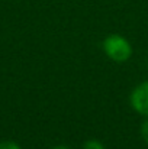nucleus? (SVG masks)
<instances>
[{"label":"nucleus","mask_w":148,"mask_h":149,"mask_svg":"<svg viewBox=\"0 0 148 149\" xmlns=\"http://www.w3.org/2000/svg\"><path fill=\"white\" fill-rule=\"evenodd\" d=\"M102 51L103 54L113 62L122 64L131 59L134 48L128 38L119 33H110L102 41Z\"/></svg>","instance_id":"1"},{"label":"nucleus","mask_w":148,"mask_h":149,"mask_svg":"<svg viewBox=\"0 0 148 149\" xmlns=\"http://www.w3.org/2000/svg\"><path fill=\"white\" fill-rule=\"evenodd\" d=\"M129 104L135 113L148 117V80L140 83L129 94Z\"/></svg>","instance_id":"2"},{"label":"nucleus","mask_w":148,"mask_h":149,"mask_svg":"<svg viewBox=\"0 0 148 149\" xmlns=\"http://www.w3.org/2000/svg\"><path fill=\"white\" fill-rule=\"evenodd\" d=\"M140 135H141V139L144 141V143L148 145V117H144V120L141 122Z\"/></svg>","instance_id":"3"},{"label":"nucleus","mask_w":148,"mask_h":149,"mask_svg":"<svg viewBox=\"0 0 148 149\" xmlns=\"http://www.w3.org/2000/svg\"><path fill=\"white\" fill-rule=\"evenodd\" d=\"M83 149H106L105 145L97 139H89L83 143Z\"/></svg>","instance_id":"4"},{"label":"nucleus","mask_w":148,"mask_h":149,"mask_svg":"<svg viewBox=\"0 0 148 149\" xmlns=\"http://www.w3.org/2000/svg\"><path fill=\"white\" fill-rule=\"evenodd\" d=\"M0 149H22V146L15 141H0Z\"/></svg>","instance_id":"5"},{"label":"nucleus","mask_w":148,"mask_h":149,"mask_svg":"<svg viewBox=\"0 0 148 149\" xmlns=\"http://www.w3.org/2000/svg\"><path fill=\"white\" fill-rule=\"evenodd\" d=\"M49 149H73V148H70L68 145H55V146H52Z\"/></svg>","instance_id":"6"}]
</instances>
